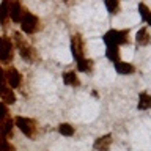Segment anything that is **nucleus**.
Here are the masks:
<instances>
[{"mask_svg":"<svg viewBox=\"0 0 151 151\" xmlns=\"http://www.w3.org/2000/svg\"><path fill=\"white\" fill-rule=\"evenodd\" d=\"M5 79H6V83L9 85L11 90L21 87V83H22V76L16 68H8L5 71Z\"/></svg>","mask_w":151,"mask_h":151,"instance_id":"39448f33","label":"nucleus"},{"mask_svg":"<svg viewBox=\"0 0 151 151\" xmlns=\"http://www.w3.org/2000/svg\"><path fill=\"white\" fill-rule=\"evenodd\" d=\"M0 151H16V148L6 139H3V140H0Z\"/></svg>","mask_w":151,"mask_h":151,"instance_id":"412c9836","label":"nucleus"},{"mask_svg":"<svg viewBox=\"0 0 151 151\" xmlns=\"http://www.w3.org/2000/svg\"><path fill=\"white\" fill-rule=\"evenodd\" d=\"M135 42H137V46H148V44H151V36H150L148 28L146 27L140 28V30L135 33Z\"/></svg>","mask_w":151,"mask_h":151,"instance_id":"9d476101","label":"nucleus"},{"mask_svg":"<svg viewBox=\"0 0 151 151\" xmlns=\"http://www.w3.org/2000/svg\"><path fill=\"white\" fill-rule=\"evenodd\" d=\"M14 126H17L19 131H21L24 135L30 137V139H33L35 134H36V121L32 120V118L16 116V118H14Z\"/></svg>","mask_w":151,"mask_h":151,"instance_id":"f03ea898","label":"nucleus"},{"mask_svg":"<svg viewBox=\"0 0 151 151\" xmlns=\"http://www.w3.org/2000/svg\"><path fill=\"white\" fill-rule=\"evenodd\" d=\"M139 110H150L151 109V94L148 93H140L139 94V104H137Z\"/></svg>","mask_w":151,"mask_h":151,"instance_id":"ddd939ff","label":"nucleus"},{"mask_svg":"<svg viewBox=\"0 0 151 151\" xmlns=\"http://www.w3.org/2000/svg\"><path fill=\"white\" fill-rule=\"evenodd\" d=\"M104 42H106V46H121V44H127L129 42V32L127 30H115V28H112V30H109L106 35L102 36Z\"/></svg>","mask_w":151,"mask_h":151,"instance_id":"f257e3e1","label":"nucleus"},{"mask_svg":"<svg viewBox=\"0 0 151 151\" xmlns=\"http://www.w3.org/2000/svg\"><path fill=\"white\" fill-rule=\"evenodd\" d=\"M19 52H21V57L25 61H35L36 60V52H35V49L33 47H28L27 44H24V46H21L19 47Z\"/></svg>","mask_w":151,"mask_h":151,"instance_id":"f8f14e48","label":"nucleus"},{"mask_svg":"<svg viewBox=\"0 0 151 151\" xmlns=\"http://www.w3.org/2000/svg\"><path fill=\"white\" fill-rule=\"evenodd\" d=\"M113 68H115V71L118 74L121 76H129V74H134L135 73V66L127 63V61H116V63H113Z\"/></svg>","mask_w":151,"mask_h":151,"instance_id":"6e6552de","label":"nucleus"},{"mask_svg":"<svg viewBox=\"0 0 151 151\" xmlns=\"http://www.w3.org/2000/svg\"><path fill=\"white\" fill-rule=\"evenodd\" d=\"M71 50H73V57L76 58V61L83 58V41L80 35H74L71 40Z\"/></svg>","mask_w":151,"mask_h":151,"instance_id":"423d86ee","label":"nucleus"},{"mask_svg":"<svg viewBox=\"0 0 151 151\" xmlns=\"http://www.w3.org/2000/svg\"><path fill=\"white\" fill-rule=\"evenodd\" d=\"M139 13H140V16H142V19H143V21H145V19L148 17V14H150L151 11H150V9H148V6H146L145 3H139Z\"/></svg>","mask_w":151,"mask_h":151,"instance_id":"4be33fe9","label":"nucleus"},{"mask_svg":"<svg viewBox=\"0 0 151 151\" xmlns=\"http://www.w3.org/2000/svg\"><path fill=\"white\" fill-rule=\"evenodd\" d=\"M106 57L113 63H116V61H120V49L116 46H109L106 49Z\"/></svg>","mask_w":151,"mask_h":151,"instance_id":"dca6fc26","label":"nucleus"},{"mask_svg":"<svg viewBox=\"0 0 151 151\" xmlns=\"http://www.w3.org/2000/svg\"><path fill=\"white\" fill-rule=\"evenodd\" d=\"M6 115H8V109L6 106L0 101V121H3V120H6Z\"/></svg>","mask_w":151,"mask_h":151,"instance_id":"b1692460","label":"nucleus"},{"mask_svg":"<svg viewBox=\"0 0 151 151\" xmlns=\"http://www.w3.org/2000/svg\"><path fill=\"white\" fill-rule=\"evenodd\" d=\"M8 17H9V2L5 0V2L0 3V24H5Z\"/></svg>","mask_w":151,"mask_h":151,"instance_id":"a211bd4d","label":"nucleus"},{"mask_svg":"<svg viewBox=\"0 0 151 151\" xmlns=\"http://www.w3.org/2000/svg\"><path fill=\"white\" fill-rule=\"evenodd\" d=\"M0 98H2L3 104H14L16 102V94H14V91L8 87L3 90V93L0 94Z\"/></svg>","mask_w":151,"mask_h":151,"instance_id":"f3484780","label":"nucleus"},{"mask_svg":"<svg viewBox=\"0 0 151 151\" xmlns=\"http://www.w3.org/2000/svg\"><path fill=\"white\" fill-rule=\"evenodd\" d=\"M58 132L65 137H73L76 131H74V126H71L69 123H61L58 126Z\"/></svg>","mask_w":151,"mask_h":151,"instance_id":"6ab92c4d","label":"nucleus"},{"mask_svg":"<svg viewBox=\"0 0 151 151\" xmlns=\"http://www.w3.org/2000/svg\"><path fill=\"white\" fill-rule=\"evenodd\" d=\"M63 82H65V85H68V87H79L80 85V80H79L77 76H76L74 71H69V73L63 74Z\"/></svg>","mask_w":151,"mask_h":151,"instance_id":"4468645a","label":"nucleus"},{"mask_svg":"<svg viewBox=\"0 0 151 151\" xmlns=\"http://www.w3.org/2000/svg\"><path fill=\"white\" fill-rule=\"evenodd\" d=\"M145 22H146V24H148V25H151V13L148 14V17H146V19H145Z\"/></svg>","mask_w":151,"mask_h":151,"instance_id":"393cba45","label":"nucleus"},{"mask_svg":"<svg viewBox=\"0 0 151 151\" xmlns=\"http://www.w3.org/2000/svg\"><path fill=\"white\" fill-rule=\"evenodd\" d=\"M13 127H14V121L11 118H6V120L0 121V140L6 139V137L13 132Z\"/></svg>","mask_w":151,"mask_h":151,"instance_id":"9b49d317","label":"nucleus"},{"mask_svg":"<svg viewBox=\"0 0 151 151\" xmlns=\"http://www.w3.org/2000/svg\"><path fill=\"white\" fill-rule=\"evenodd\" d=\"M22 14H24V9H22V5L19 2H9V17L13 19V22H21L22 19Z\"/></svg>","mask_w":151,"mask_h":151,"instance_id":"1a4fd4ad","label":"nucleus"},{"mask_svg":"<svg viewBox=\"0 0 151 151\" xmlns=\"http://www.w3.org/2000/svg\"><path fill=\"white\" fill-rule=\"evenodd\" d=\"M112 142H113V139H112L110 134L101 135V137H98V139L94 140L93 148L96 151H109V150H110V146H112Z\"/></svg>","mask_w":151,"mask_h":151,"instance_id":"0eeeda50","label":"nucleus"},{"mask_svg":"<svg viewBox=\"0 0 151 151\" xmlns=\"http://www.w3.org/2000/svg\"><path fill=\"white\" fill-rule=\"evenodd\" d=\"M21 28L24 33H35L38 28H40V19H38L33 13H28V11H24L22 14V19H21Z\"/></svg>","mask_w":151,"mask_h":151,"instance_id":"7ed1b4c3","label":"nucleus"},{"mask_svg":"<svg viewBox=\"0 0 151 151\" xmlns=\"http://www.w3.org/2000/svg\"><path fill=\"white\" fill-rule=\"evenodd\" d=\"M77 69L80 71V73H90V71L93 69V60L85 58V57L77 60Z\"/></svg>","mask_w":151,"mask_h":151,"instance_id":"2eb2a0df","label":"nucleus"},{"mask_svg":"<svg viewBox=\"0 0 151 151\" xmlns=\"http://www.w3.org/2000/svg\"><path fill=\"white\" fill-rule=\"evenodd\" d=\"M6 88V79H5V71L0 68V94L3 93V90Z\"/></svg>","mask_w":151,"mask_h":151,"instance_id":"5701e85b","label":"nucleus"},{"mask_svg":"<svg viewBox=\"0 0 151 151\" xmlns=\"http://www.w3.org/2000/svg\"><path fill=\"white\" fill-rule=\"evenodd\" d=\"M13 41L8 36H0V61H11Z\"/></svg>","mask_w":151,"mask_h":151,"instance_id":"20e7f679","label":"nucleus"},{"mask_svg":"<svg viewBox=\"0 0 151 151\" xmlns=\"http://www.w3.org/2000/svg\"><path fill=\"white\" fill-rule=\"evenodd\" d=\"M106 8L110 14H116L120 9V2L118 0H106Z\"/></svg>","mask_w":151,"mask_h":151,"instance_id":"aec40b11","label":"nucleus"}]
</instances>
